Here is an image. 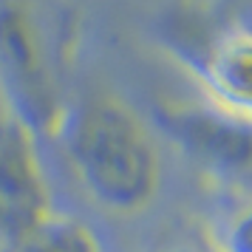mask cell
Returning <instances> with one entry per match:
<instances>
[{
	"label": "cell",
	"mask_w": 252,
	"mask_h": 252,
	"mask_svg": "<svg viewBox=\"0 0 252 252\" xmlns=\"http://www.w3.org/2000/svg\"><path fill=\"white\" fill-rule=\"evenodd\" d=\"M77 182L102 210L136 216L161 187V156L142 116L114 94L65 111L60 133Z\"/></svg>",
	"instance_id": "1"
},
{
	"label": "cell",
	"mask_w": 252,
	"mask_h": 252,
	"mask_svg": "<svg viewBox=\"0 0 252 252\" xmlns=\"http://www.w3.org/2000/svg\"><path fill=\"white\" fill-rule=\"evenodd\" d=\"M0 74L9 88L12 114L34 133H60L63 105L48 65L43 34L23 3H0Z\"/></svg>",
	"instance_id": "2"
},
{
	"label": "cell",
	"mask_w": 252,
	"mask_h": 252,
	"mask_svg": "<svg viewBox=\"0 0 252 252\" xmlns=\"http://www.w3.org/2000/svg\"><path fill=\"white\" fill-rule=\"evenodd\" d=\"M54 216L51 184L37 150V133L23 119H0V252L29 238Z\"/></svg>",
	"instance_id": "3"
},
{
	"label": "cell",
	"mask_w": 252,
	"mask_h": 252,
	"mask_svg": "<svg viewBox=\"0 0 252 252\" xmlns=\"http://www.w3.org/2000/svg\"><path fill=\"white\" fill-rule=\"evenodd\" d=\"M207 108L252 130V26H227L179 54Z\"/></svg>",
	"instance_id": "4"
},
{
	"label": "cell",
	"mask_w": 252,
	"mask_h": 252,
	"mask_svg": "<svg viewBox=\"0 0 252 252\" xmlns=\"http://www.w3.org/2000/svg\"><path fill=\"white\" fill-rule=\"evenodd\" d=\"M161 125L207 173L238 179L252 170V130L213 108H164Z\"/></svg>",
	"instance_id": "5"
},
{
	"label": "cell",
	"mask_w": 252,
	"mask_h": 252,
	"mask_svg": "<svg viewBox=\"0 0 252 252\" xmlns=\"http://www.w3.org/2000/svg\"><path fill=\"white\" fill-rule=\"evenodd\" d=\"M6 252H102V247L82 221L54 213L40 229Z\"/></svg>",
	"instance_id": "6"
},
{
	"label": "cell",
	"mask_w": 252,
	"mask_h": 252,
	"mask_svg": "<svg viewBox=\"0 0 252 252\" xmlns=\"http://www.w3.org/2000/svg\"><path fill=\"white\" fill-rule=\"evenodd\" d=\"M216 252H252V201L235 207L213 227Z\"/></svg>",
	"instance_id": "7"
}]
</instances>
